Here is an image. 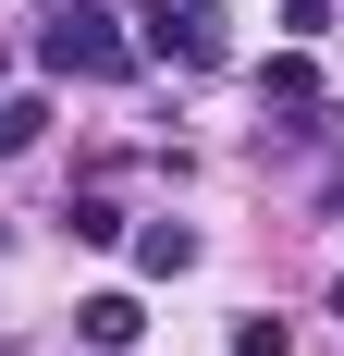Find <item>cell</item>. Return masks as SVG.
I'll use <instances>...</instances> for the list:
<instances>
[{
    "mask_svg": "<svg viewBox=\"0 0 344 356\" xmlns=\"http://www.w3.org/2000/svg\"><path fill=\"white\" fill-rule=\"evenodd\" d=\"M37 62H49V74H136V37H123V13H111V0H49Z\"/></svg>",
    "mask_w": 344,
    "mask_h": 356,
    "instance_id": "cell-1",
    "label": "cell"
},
{
    "mask_svg": "<svg viewBox=\"0 0 344 356\" xmlns=\"http://www.w3.org/2000/svg\"><path fill=\"white\" fill-rule=\"evenodd\" d=\"M136 332H148V307H136V295H86V307H74V344H86V356H123Z\"/></svg>",
    "mask_w": 344,
    "mask_h": 356,
    "instance_id": "cell-2",
    "label": "cell"
},
{
    "mask_svg": "<svg viewBox=\"0 0 344 356\" xmlns=\"http://www.w3.org/2000/svg\"><path fill=\"white\" fill-rule=\"evenodd\" d=\"M258 99L271 111H320V62L308 49H271V62H258Z\"/></svg>",
    "mask_w": 344,
    "mask_h": 356,
    "instance_id": "cell-3",
    "label": "cell"
},
{
    "mask_svg": "<svg viewBox=\"0 0 344 356\" xmlns=\"http://www.w3.org/2000/svg\"><path fill=\"white\" fill-rule=\"evenodd\" d=\"M136 270H148V283L197 270V221H148V234H136Z\"/></svg>",
    "mask_w": 344,
    "mask_h": 356,
    "instance_id": "cell-4",
    "label": "cell"
},
{
    "mask_svg": "<svg viewBox=\"0 0 344 356\" xmlns=\"http://www.w3.org/2000/svg\"><path fill=\"white\" fill-rule=\"evenodd\" d=\"M62 221H74V246H111V234H123V209H111V197H74Z\"/></svg>",
    "mask_w": 344,
    "mask_h": 356,
    "instance_id": "cell-5",
    "label": "cell"
},
{
    "mask_svg": "<svg viewBox=\"0 0 344 356\" xmlns=\"http://www.w3.org/2000/svg\"><path fill=\"white\" fill-rule=\"evenodd\" d=\"M49 136V99H0V147H37Z\"/></svg>",
    "mask_w": 344,
    "mask_h": 356,
    "instance_id": "cell-6",
    "label": "cell"
},
{
    "mask_svg": "<svg viewBox=\"0 0 344 356\" xmlns=\"http://www.w3.org/2000/svg\"><path fill=\"white\" fill-rule=\"evenodd\" d=\"M283 344H295L283 320H234V356H283Z\"/></svg>",
    "mask_w": 344,
    "mask_h": 356,
    "instance_id": "cell-7",
    "label": "cell"
},
{
    "mask_svg": "<svg viewBox=\"0 0 344 356\" xmlns=\"http://www.w3.org/2000/svg\"><path fill=\"white\" fill-rule=\"evenodd\" d=\"M332 320H344V283H332Z\"/></svg>",
    "mask_w": 344,
    "mask_h": 356,
    "instance_id": "cell-8",
    "label": "cell"
},
{
    "mask_svg": "<svg viewBox=\"0 0 344 356\" xmlns=\"http://www.w3.org/2000/svg\"><path fill=\"white\" fill-rule=\"evenodd\" d=\"M74 356H86V344H74Z\"/></svg>",
    "mask_w": 344,
    "mask_h": 356,
    "instance_id": "cell-9",
    "label": "cell"
}]
</instances>
